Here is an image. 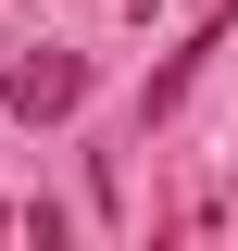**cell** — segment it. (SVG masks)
I'll use <instances>...</instances> for the list:
<instances>
[{"instance_id":"6da1fadb","label":"cell","mask_w":238,"mask_h":251,"mask_svg":"<svg viewBox=\"0 0 238 251\" xmlns=\"http://www.w3.org/2000/svg\"><path fill=\"white\" fill-rule=\"evenodd\" d=\"M0 100H13L25 126H50V113L88 100V63H75V50H0Z\"/></svg>"}]
</instances>
